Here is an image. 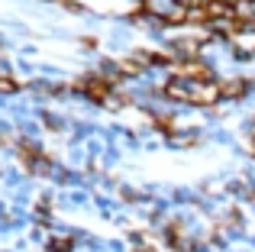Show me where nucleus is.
I'll use <instances>...</instances> for the list:
<instances>
[{
  "mask_svg": "<svg viewBox=\"0 0 255 252\" xmlns=\"http://www.w3.org/2000/svg\"><path fill=\"white\" fill-rule=\"evenodd\" d=\"M75 246H78L75 236H52L45 243V252H75Z\"/></svg>",
  "mask_w": 255,
  "mask_h": 252,
  "instance_id": "nucleus-1",
  "label": "nucleus"
},
{
  "mask_svg": "<svg viewBox=\"0 0 255 252\" xmlns=\"http://www.w3.org/2000/svg\"><path fill=\"white\" fill-rule=\"evenodd\" d=\"M174 6H181V10H194V6H204V0H174Z\"/></svg>",
  "mask_w": 255,
  "mask_h": 252,
  "instance_id": "nucleus-2",
  "label": "nucleus"
}]
</instances>
